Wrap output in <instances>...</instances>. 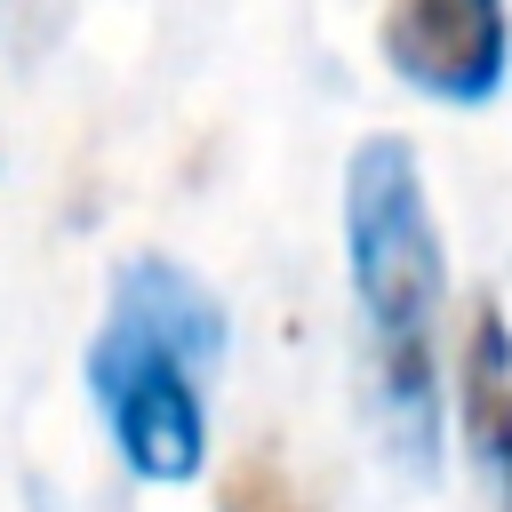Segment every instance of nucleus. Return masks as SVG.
I'll return each mask as SVG.
<instances>
[{
    "label": "nucleus",
    "instance_id": "f257e3e1",
    "mask_svg": "<svg viewBox=\"0 0 512 512\" xmlns=\"http://www.w3.org/2000/svg\"><path fill=\"white\" fill-rule=\"evenodd\" d=\"M344 248H352V296L368 328V376L376 416L400 464H432L440 448V304L448 264L424 200V168L400 136H368L344 160Z\"/></svg>",
    "mask_w": 512,
    "mask_h": 512
},
{
    "label": "nucleus",
    "instance_id": "f03ea898",
    "mask_svg": "<svg viewBox=\"0 0 512 512\" xmlns=\"http://www.w3.org/2000/svg\"><path fill=\"white\" fill-rule=\"evenodd\" d=\"M224 360V304L160 248L112 264L104 328L88 344V400L136 480H192L208 456V376Z\"/></svg>",
    "mask_w": 512,
    "mask_h": 512
},
{
    "label": "nucleus",
    "instance_id": "7ed1b4c3",
    "mask_svg": "<svg viewBox=\"0 0 512 512\" xmlns=\"http://www.w3.org/2000/svg\"><path fill=\"white\" fill-rule=\"evenodd\" d=\"M376 40L384 64L440 104H488L512 64L504 0H392Z\"/></svg>",
    "mask_w": 512,
    "mask_h": 512
},
{
    "label": "nucleus",
    "instance_id": "20e7f679",
    "mask_svg": "<svg viewBox=\"0 0 512 512\" xmlns=\"http://www.w3.org/2000/svg\"><path fill=\"white\" fill-rule=\"evenodd\" d=\"M456 424H464V448L480 456V472L496 480V512H512V328H504L496 296L472 304V328L456 352Z\"/></svg>",
    "mask_w": 512,
    "mask_h": 512
},
{
    "label": "nucleus",
    "instance_id": "39448f33",
    "mask_svg": "<svg viewBox=\"0 0 512 512\" xmlns=\"http://www.w3.org/2000/svg\"><path fill=\"white\" fill-rule=\"evenodd\" d=\"M32 16H48V0H0V32L32 40Z\"/></svg>",
    "mask_w": 512,
    "mask_h": 512
}]
</instances>
